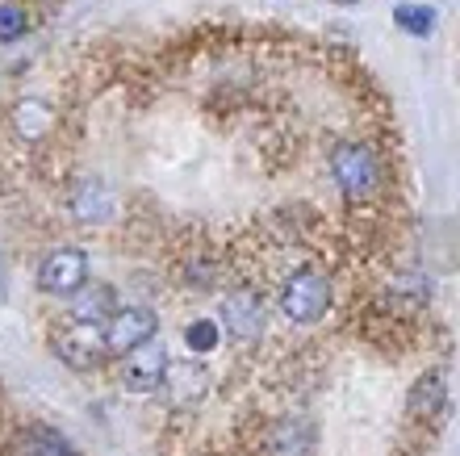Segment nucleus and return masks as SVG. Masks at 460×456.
I'll return each mask as SVG.
<instances>
[{"label":"nucleus","instance_id":"f257e3e1","mask_svg":"<svg viewBox=\"0 0 460 456\" xmlns=\"http://www.w3.org/2000/svg\"><path fill=\"white\" fill-rule=\"evenodd\" d=\"M331 181L343 192L348 205H368L376 197V189L385 184V168L381 156L373 151V143L364 139H340L331 147Z\"/></svg>","mask_w":460,"mask_h":456},{"label":"nucleus","instance_id":"f03ea898","mask_svg":"<svg viewBox=\"0 0 460 456\" xmlns=\"http://www.w3.org/2000/svg\"><path fill=\"white\" fill-rule=\"evenodd\" d=\"M277 310L297 326H310V323H318V318H327L331 276L318 273V268H297V273H289L277 293Z\"/></svg>","mask_w":460,"mask_h":456},{"label":"nucleus","instance_id":"7ed1b4c3","mask_svg":"<svg viewBox=\"0 0 460 456\" xmlns=\"http://www.w3.org/2000/svg\"><path fill=\"white\" fill-rule=\"evenodd\" d=\"M268 326V301L260 289L239 285L230 289L218 306V331H226L234 344H255Z\"/></svg>","mask_w":460,"mask_h":456},{"label":"nucleus","instance_id":"20e7f679","mask_svg":"<svg viewBox=\"0 0 460 456\" xmlns=\"http://www.w3.org/2000/svg\"><path fill=\"white\" fill-rule=\"evenodd\" d=\"M168 344L164 339H146L138 348H130L118 364V385L130 389V394H155L164 385V372H168Z\"/></svg>","mask_w":460,"mask_h":456},{"label":"nucleus","instance_id":"39448f33","mask_svg":"<svg viewBox=\"0 0 460 456\" xmlns=\"http://www.w3.org/2000/svg\"><path fill=\"white\" fill-rule=\"evenodd\" d=\"M88 285V252L80 247H55L38 264V289L47 298H75Z\"/></svg>","mask_w":460,"mask_h":456},{"label":"nucleus","instance_id":"423d86ee","mask_svg":"<svg viewBox=\"0 0 460 456\" xmlns=\"http://www.w3.org/2000/svg\"><path fill=\"white\" fill-rule=\"evenodd\" d=\"M55 356L75 372L101 369V361L110 356V352H105V335H101V323H75V318L63 323L59 331H55Z\"/></svg>","mask_w":460,"mask_h":456},{"label":"nucleus","instance_id":"0eeeda50","mask_svg":"<svg viewBox=\"0 0 460 456\" xmlns=\"http://www.w3.org/2000/svg\"><path fill=\"white\" fill-rule=\"evenodd\" d=\"M67 214L84 227H101L118 214V192L101 176H72L67 181Z\"/></svg>","mask_w":460,"mask_h":456},{"label":"nucleus","instance_id":"6e6552de","mask_svg":"<svg viewBox=\"0 0 460 456\" xmlns=\"http://www.w3.org/2000/svg\"><path fill=\"white\" fill-rule=\"evenodd\" d=\"M155 331H159V318H155V310H146V306H118V310L105 318V326H101L105 352H113V356H126L130 348L155 339Z\"/></svg>","mask_w":460,"mask_h":456},{"label":"nucleus","instance_id":"1a4fd4ad","mask_svg":"<svg viewBox=\"0 0 460 456\" xmlns=\"http://www.w3.org/2000/svg\"><path fill=\"white\" fill-rule=\"evenodd\" d=\"M159 389H164V398H168L172 410H193V407H201V398H206V389H209V372L193 361L168 364Z\"/></svg>","mask_w":460,"mask_h":456},{"label":"nucleus","instance_id":"9d476101","mask_svg":"<svg viewBox=\"0 0 460 456\" xmlns=\"http://www.w3.org/2000/svg\"><path fill=\"white\" fill-rule=\"evenodd\" d=\"M314 423L302 419V415H289V419L272 423V432L264 435V452L268 456H314Z\"/></svg>","mask_w":460,"mask_h":456},{"label":"nucleus","instance_id":"9b49d317","mask_svg":"<svg viewBox=\"0 0 460 456\" xmlns=\"http://www.w3.org/2000/svg\"><path fill=\"white\" fill-rule=\"evenodd\" d=\"M406 410H411L414 419H439V415L448 410V377H444L439 369L423 372V377L411 385Z\"/></svg>","mask_w":460,"mask_h":456},{"label":"nucleus","instance_id":"f8f14e48","mask_svg":"<svg viewBox=\"0 0 460 456\" xmlns=\"http://www.w3.org/2000/svg\"><path fill=\"white\" fill-rule=\"evenodd\" d=\"M55 109L47 105V101H38V96H25V101H17L13 105V130H17V139H25V143H42L50 130H55Z\"/></svg>","mask_w":460,"mask_h":456},{"label":"nucleus","instance_id":"ddd939ff","mask_svg":"<svg viewBox=\"0 0 460 456\" xmlns=\"http://www.w3.org/2000/svg\"><path fill=\"white\" fill-rule=\"evenodd\" d=\"M427 298H431V281L423 273H402L389 281V310L414 314L427 306Z\"/></svg>","mask_w":460,"mask_h":456},{"label":"nucleus","instance_id":"4468645a","mask_svg":"<svg viewBox=\"0 0 460 456\" xmlns=\"http://www.w3.org/2000/svg\"><path fill=\"white\" fill-rule=\"evenodd\" d=\"M113 310H118V298H113L110 285H97L93 293H88V289H80V293H75V301H72V318H75V323H105Z\"/></svg>","mask_w":460,"mask_h":456},{"label":"nucleus","instance_id":"2eb2a0df","mask_svg":"<svg viewBox=\"0 0 460 456\" xmlns=\"http://www.w3.org/2000/svg\"><path fill=\"white\" fill-rule=\"evenodd\" d=\"M181 281H184L189 289H218L222 264L214 260V255H206V252H193V255H184Z\"/></svg>","mask_w":460,"mask_h":456},{"label":"nucleus","instance_id":"dca6fc26","mask_svg":"<svg viewBox=\"0 0 460 456\" xmlns=\"http://www.w3.org/2000/svg\"><path fill=\"white\" fill-rule=\"evenodd\" d=\"M394 22H398V30H406L411 38H427L431 30H436V9L431 4H398L394 9Z\"/></svg>","mask_w":460,"mask_h":456},{"label":"nucleus","instance_id":"f3484780","mask_svg":"<svg viewBox=\"0 0 460 456\" xmlns=\"http://www.w3.org/2000/svg\"><path fill=\"white\" fill-rule=\"evenodd\" d=\"M22 456H75V448L67 444V435L50 432V427H34V432L25 435Z\"/></svg>","mask_w":460,"mask_h":456},{"label":"nucleus","instance_id":"a211bd4d","mask_svg":"<svg viewBox=\"0 0 460 456\" xmlns=\"http://www.w3.org/2000/svg\"><path fill=\"white\" fill-rule=\"evenodd\" d=\"M25 30H30V9L17 0H4L0 4V42H17Z\"/></svg>","mask_w":460,"mask_h":456},{"label":"nucleus","instance_id":"6ab92c4d","mask_svg":"<svg viewBox=\"0 0 460 456\" xmlns=\"http://www.w3.org/2000/svg\"><path fill=\"white\" fill-rule=\"evenodd\" d=\"M218 323L214 318H197V323H189V331H184V344L193 352H214L218 348Z\"/></svg>","mask_w":460,"mask_h":456},{"label":"nucleus","instance_id":"aec40b11","mask_svg":"<svg viewBox=\"0 0 460 456\" xmlns=\"http://www.w3.org/2000/svg\"><path fill=\"white\" fill-rule=\"evenodd\" d=\"M335 4H356V0H335Z\"/></svg>","mask_w":460,"mask_h":456}]
</instances>
